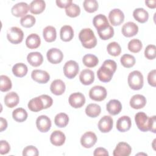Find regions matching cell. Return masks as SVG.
<instances>
[{
  "instance_id": "cell-1",
  "label": "cell",
  "mask_w": 156,
  "mask_h": 156,
  "mask_svg": "<svg viewBox=\"0 0 156 156\" xmlns=\"http://www.w3.org/2000/svg\"><path fill=\"white\" fill-rule=\"evenodd\" d=\"M116 68V63L114 60L110 59L105 60L97 71L98 78L102 82H110Z\"/></svg>"
},
{
  "instance_id": "cell-2",
  "label": "cell",
  "mask_w": 156,
  "mask_h": 156,
  "mask_svg": "<svg viewBox=\"0 0 156 156\" xmlns=\"http://www.w3.org/2000/svg\"><path fill=\"white\" fill-rule=\"evenodd\" d=\"M79 38L82 46L85 48L91 49L96 46L97 39L93 31L90 28L82 29L79 32Z\"/></svg>"
},
{
  "instance_id": "cell-3",
  "label": "cell",
  "mask_w": 156,
  "mask_h": 156,
  "mask_svg": "<svg viewBox=\"0 0 156 156\" xmlns=\"http://www.w3.org/2000/svg\"><path fill=\"white\" fill-rule=\"evenodd\" d=\"M127 82L130 88L134 90L141 89L144 84L143 76L139 71H133L129 73Z\"/></svg>"
},
{
  "instance_id": "cell-4",
  "label": "cell",
  "mask_w": 156,
  "mask_h": 156,
  "mask_svg": "<svg viewBox=\"0 0 156 156\" xmlns=\"http://www.w3.org/2000/svg\"><path fill=\"white\" fill-rule=\"evenodd\" d=\"M135 123L138 128L142 132L149 130L150 118L144 112H138L135 116Z\"/></svg>"
},
{
  "instance_id": "cell-5",
  "label": "cell",
  "mask_w": 156,
  "mask_h": 156,
  "mask_svg": "<svg viewBox=\"0 0 156 156\" xmlns=\"http://www.w3.org/2000/svg\"><path fill=\"white\" fill-rule=\"evenodd\" d=\"M24 37L23 30L18 27H12L9 29L7 33V38L8 40L12 44L20 43Z\"/></svg>"
},
{
  "instance_id": "cell-6",
  "label": "cell",
  "mask_w": 156,
  "mask_h": 156,
  "mask_svg": "<svg viewBox=\"0 0 156 156\" xmlns=\"http://www.w3.org/2000/svg\"><path fill=\"white\" fill-rule=\"evenodd\" d=\"M79 71L78 63L74 60L66 62L63 66V73L65 76L68 79L74 78Z\"/></svg>"
},
{
  "instance_id": "cell-7",
  "label": "cell",
  "mask_w": 156,
  "mask_h": 156,
  "mask_svg": "<svg viewBox=\"0 0 156 156\" xmlns=\"http://www.w3.org/2000/svg\"><path fill=\"white\" fill-rule=\"evenodd\" d=\"M107 90L102 86L96 85L92 87L89 91V96L90 99L95 101H102L106 98Z\"/></svg>"
},
{
  "instance_id": "cell-8",
  "label": "cell",
  "mask_w": 156,
  "mask_h": 156,
  "mask_svg": "<svg viewBox=\"0 0 156 156\" xmlns=\"http://www.w3.org/2000/svg\"><path fill=\"white\" fill-rule=\"evenodd\" d=\"M108 19L112 26H119L123 23L124 20V15L120 9H114L110 12L108 14Z\"/></svg>"
},
{
  "instance_id": "cell-9",
  "label": "cell",
  "mask_w": 156,
  "mask_h": 156,
  "mask_svg": "<svg viewBox=\"0 0 156 156\" xmlns=\"http://www.w3.org/2000/svg\"><path fill=\"white\" fill-rule=\"evenodd\" d=\"M68 101L71 107L74 108H78L84 105L85 103V98L81 93H74L69 96Z\"/></svg>"
},
{
  "instance_id": "cell-10",
  "label": "cell",
  "mask_w": 156,
  "mask_h": 156,
  "mask_svg": "<svg viewBox=\"0 0 156 156\" xmlns=\"http://www.w3.org/2000/svg\"><path fill=\"white\" fill-rule=\"evenodd\" d=\"M48 61L52 64H57L60 63L63 58L62 52L57 48H53L49 49L46 54Z\"/></svg>"
},
{
  "instance_id": "cell-11",
  "label": "cell",
  "mask_w": 156,
  "mask_h": 156,
  "mask_svg": "<svg viewBox=\"0 0 156 156\" xmlns=\"http://www.w3.org/2000/svg\"><path fill=\"white\" fill-rule=\"evenodd\" d=\"M97 141V136L93 132H85L80 138V143L82 146L85 148H91Z\"/></svg>"
},
{
  "instance_id": "cell-12",
  "label": "cell",
  "mask_w": 156,
  "mask_h": 156,
  "mask_svg": "<svg viewBox=\"0 0 156 156\" xmlns=\"http://www.w3.org/2000/svg\"><path fill=\"white\" fill-rule=\"evenodd\" d=\"M36 126L38 130L41 132H47L51 127V121L46 115H41L37 118Z\"/></svg>"
},
{
  "instance_id": "cell-13",
  "label": "cell",
  "mask_w": 156,
  "mask_h": 156,
  "mask_svg": "<svg viewBox=\"0 0 156 156\" xmlns=\"http://www.w3.org/2000/svg\"><path fill=\"white\" fill-rule=\"evenodd\" d=\"M29 10L30 7L27 3L21 2L14 5L11 9V12L12 15L16 17H23Z\"/></svg>"
},
{
  "instance_id": "cell-14",
  "label": "cell",
  "mask_w": 156,
  "mask_h": 156,
  "mask_svg": "<svg viewBox=\"0 0 156 156\" xmlns=\"http://www.w3.org/2000/svg\"><path fill=\"white\" fill-rule=\"evenodd\" d=\"M113 121L111 116L105 115L98 122V129L102 133L109 132L113 127Z\"/></svg>"
},
{
  "instance_id": "cell-15",
  "label": "cell",
  "mask_w": 156,
  "mask_h": 156,
  "mask_svg": "<svg viewBox=\"0 0 156 156\" xmlns=\"http://www.w3.org/2000/svg\"><path fill=\"white\" fill-rule=\"evenodd\" d=\"M31 77L34 81L39 83H46L50 79L49 73L41 69H35L32 71L31 73Z\"/></svg>"
},
{
  "instance_id": "cell-16",
  "label": "cell",
  "mask_w": 156,
  "mask_h": 156,
  "mask_svg": "<svg viewBox=\"0 0 156 156\" xmlns=\"http://www.w3.org/2000/svg\"><path fill=\"white\" fill-rule=\"evenodd\" d=\"M132 151L130 146L125 142L119 143L113 151L114 156H129Z\"/></svg>"
},
{
  "instance_id": "cell-17",
  "label": "cell",
  "mask_w": 156,
  "mask_h": 156,
  "mask_svg": "<svg viewBox=\"0 0 156 156\" xmlns=\"http://www.w3.org/2000/svg\"><path fill=\"white\" fill-rule=\"evenodd\" d=\"M121 32L124 36L126 37H132L138 33V27L135 23L129 21L122 26Z\"/></svg>"
},
{
  "instance_id": "cell-18",
  "label": "cell",
  "mask_w": 156,
  "mask_h": 156,
  "mask_svg": "<svg viewBox=\"0 0 156 156\" xmlns=\"http://www.w3.org/2000/svg\"><path fill=\"white\" fill-rule=\"evenodd\" d=\"M80 82L85 85H91L94 80V74L93 71L89 69H83L79 75Z\"/></svg>"
},
{
  "instance_id": "cell-19",
  "label": "cell",
  "mask_w": 156,
  "mask_h": 156,
  "mask_svg": "<svg viewBox=\"0 0 156 156\" xmlns=\"http://www.w3.org/2000/svg\"><path fill=\"white\" fill-rule=\"evenodd\" d=\"M131 126V119L128 116H122L120 117L116 122V129L121 132L128 131L130 129Z\"/></svg>"
},
{
  "instance_id": "cell-20",
  "label": "cell",
  "mask_w": 156,
  "mask_h": 156,
  "mask_svg": "<svg viewBox=\"0 0 156 156\" xmlns=\"http://www.w3.org/2000/svg\"><path fill=\"white\" fill-rule=\"evenodd\" d=\"M146 104V98L141 94L133 95L130 100V105L134 109L143 108Z\"/></svg>"
},
{
  "instance_id": "cell-21",
  "label": "cell",
  "mask_w": 156,
  "mask_h": 156,
  "mask_svg": "<svg viewBox=\"0 0 156 156\" xmlns=\"http://www.w3.org/2000/svg\"><path fill=\"white\" fill-rule=\"evenodd\" d=\"M107 112L112 115L119 114L122 110V104L117 99H112L106 105Z\"/></svg>"
},
{
  "instance_id": "cell-22",
  "label": "cell",
  "mask_w": 156,
  "mask_h": 156,
  "mask_svg": "<svg viewBox=\"0 0 156 156\" xmlns=\"http://www.w3.org/2000/svg\"><path fill=\"white\" fill-rule=\"evenodd\" d=\"M65 84L60 79L54 80L51 84V91L55 95H62L65 91Z\"/></svg>"
},
{
  "instance_id": "cell-23",
  "label": "cell",
  "mask_w": 156,
  "mask_h": 156,
  "mask_svg": "<svg viewBox=\"0 0 156 156\" xmlns=\"http://www.w3.org/2000/svg\"><path fill=\"white\" fill-rule=\"evenodd\" d=\"M65 135L60 130L54 131L50 136L51 143L56 146H60L63 145L65 141Z\"/></svg>"
},
{
  "instance_id": "cell-24",
  "label": "cell",
  "mask_w": 156,
  "mask_h": 156,
  "mask_svg": "<svg viewBox=\"0 0 156 156\" xmlns=\"http://www.w3.org/2000/svg\"><path fill=\"white\" fill-rule=\"evenodd\" d=\"M27 60L30 65L34 67H37L42 64L43 57L40 52H32L27 55Z\"/></svg>"
},
{
  "instance_id": "cell-25",
  "label": "cell",
  "mask_w": 156,
  "mask_h": 156,
  "mask_svg": "<svg viewBox=\"0 0 156 156\" xmlns=\"http://www.w3.org/2000/svg\"><path fill=\"white\" fill-rule=\"evenodd\" d=\"M93 24L97 30L105 29L110 25L107 17L102 14L95 16L93 20Z\"/></svg>"
},
{
  "instance_id": "cell-26",
  "label": "cell",
  "mask_w": 156,
  "mask_h": 156,
  "mask_svg": "<svg viewBox=\"0 0 156 156\" xmlns=\"http://www.w3.org/2000/svg\"><path fill=\"white\" fill-rule=\"evenodd\" d=\"M4 101L7 107L9 108H13L18 104L20 101V98L16 93L12 91V92L8 93L5 96Z\"/></svg>"
},
{
  "instance_id": "cell-27",
  "label": "cell",
  "mask_w": 156,
  "mask_h": 156,
  "mask_svg": "<svg viewBox=\"0 0 156 156\" xmlns=\"http://www.w3.org/2000/svg\"><path fill=\"white\" fill-rule=\"evenodd\" d=\"M27 106L30 110L34 112H37L44 109L43 102L40 96H38L30 99Z\"/></svg>"
},
{
  "instance_id": "cell-28",
  "label": "cell",
  "mask_w": 156,
  "mask_h": 156,
  "mask_svg": "<svg viewBox=\"0 0 156 156\" xmlns=\"http://www.w3.org/2000/svg\"><path fill=\"white\" fill-rule=\"evenodd\" d=\"M30 12L33 14L42 13L46 7V3L43 0H35L30 4Z\"/></svg>"
},
{
  "instance_id": "cell-29",
  "label": "cell",
  "mask_w": 156,
  "mask_h": 156,
  "mask_svg": "<svg viewBox=\"0 0 156 156\" xmlns=\"http://www.w3.org/2000/svg\"><path fill=\"white\" fill-rule=\"evenodd\" d=\"M41 43V40L39 37L36 34H31L27 36L26 40V46L31 49H36L38 48Z\"/></svg>"
},
{
  "instance_id": "cell-30",
  "label": "cell",
  "mask_w": 156,
  "mask_h": 156,
  "mask_svg": "<svg viewBox=\"0 0 156 156\" xmlns=\"http://www.w3.org/2000/svg\"><path fill=\"white\" fill-rule=\"evenodd\" d=\"M60 38L63 41H69L74 37V30L71 26L65 25L62 27L60 32Z\"/></svg>"
},
{
  "instance_id": "cell-31",
  "label": "cell",
  "mask_w": 156,
  "mask_h": 156,
  "mask_svg": "<svg viewBox=\"0 0 156 156\" xmlns=\"http://www.w3.org/2000/svg\"><path fill=\"white\" fill-rule=\"evenodd\" d=\"M43 36L44 40L47 42H52L55 41L57 37L55 28L51 26H46L43 30Z\"/></svg>"
},
{
  "instance_id": "cell-32",
  "label": "cell",
  "mask_w": 156,
  "mask_h": 156,
  "mask_svg": "<svg viewBox=\"0 0 156 156\" xmlns=\"http://www.w3.org/2000/svg\"><path fill=\"white\" fill-rule=\"evenodd\" d=\"M133 16L135 20L140 23H146L149 18L148 12L143 8H137L133 12Z\"/></svg>"
},
{
  "instance_id": "cell-33",
  "label": "cell",
  "mask_w": 156,
  "mask_h": 156,
  "mask_svg": "<svg viewBox=\"0 0 156 156\" xmlns=\"http://www.w3.org/2000/svg\"><path fill=\"white\" fill-rule=\"evenodd\" d=\"M28 69L27 66L23 63H18L13 65L12 68V73L18 77H23L26 75Z\"/></svg>"
},
{
  "instance_id": "cell-34",
  "label": "cell",
  "mask_w": 156,
  "mask_h": 156,
  "mask_svg": "<svg viewBox=\"0 0 156 156\" xmlns=\"http://www.w3.org/2000/svg\"><path fill=\"white\" fill-rule=\"evenodd\" d=\"M101 112V107L96 104H90L85 108L86 115L91 118H96L98 116Z\"/></svg>"
},
{
  "instance_id": "cell-35",
  "label": "cell",
  "mask_w": 156,
  "mask_h": 156,
  "mask_svg": "<svg viewBox=\"0 0 156 156\" xmlns=\"http://www.w3.org/2000/svg\"><path fill=\"white\" fill-rule=\"evenodd\" d=\"M12 117L15 121L19 122H22L26 121L27 118V113L24 108H18L13 111Z\"/></svg>"
},
{
  "instance_id": "cell-36",
  "label": "cell",
  "mask_w": 156,
  "mask_h": 156,
  "mask_svg": "<svg viewBox=\"0 0 156 156\" xmlns=\"http://www.w3.org/2000/svg\"><path fill=\"white\" fill-rule=\"evenodd\" d=\"M83 63L88 68H93L96 66L99 63V59L93 54H86L82 58Z\"/></svg>"
},
{
  "instance_id": "cell-37",
  "label": "cell",
  "mask_w": 156,
  "mask_h": 156,
  "mask_svg": "<svg viewBox=\"0 0 156 156\" xmlns=\"http://www.w3.org/2000/svg\"><path fill=\"white\" fill-rule=\"evenodd\" d=\"M69 122L68 116L64 113H60L57 114L54 118L55 124L58 127H65L67 126Z\"/></svg>"
},
{
  "instance_id": "cell-38",
  "label": "cell",
  "mask_w": 156,
  "mask_h": 156,
  "mask_svg": "<svg viewBox=\"0 0 156 156\" xmlns=\"http://www.w3.org/2000/svg\"><path fill=\"white\" fill-rule=\"evenodd\" d=\"M120 62L121 65L125 67V68H131L132 66H134V65L135 64V58L134 57V56L130 55V54H124L120 59Z\"/></svg>"
},
{
  "instance_id": "cell-39",
  "label": "cell",
  "mask_w": 156,
  "mask_h": 156,
  "mask_svg": "<svg viewBox=\"0 0 156 156\" xmlns=\"http://www.w3.org/2000/svg\"><path fill=\"white\" fill-rule=\"evenodd\" d=\"M98 33L102 40H107L113 37L114 35V29L112 26L109 25L105 29L98 30Z\"/></svg>"
},
{
  "instance_id": "cell-40",
  "label": "cell",
  "mask_w": 156,
  "mask_h": 156,
  "mask_svg": "<svg viewBox=\"0 0 156 156\" xmlns=\"http://www.w3.org/2000/svg\"><path fill=\"white\" fill-rule=\"evenodd\" d=\"M0 90L2 92H5L12 88V84L10 79L5 75L0 76Z\"/></svg>"
},
{
  "instance_id": "cell-41",
  "label": "cell",
  "mask_w": 156,
  "mask_h": 156,
  "mask_svg": "<svg viewBox=\"0 0 156 156\" xmlns=\"http://www.w3.org/2000/svg\"><path fill=\"white\" fill-rule=\"evenodd\" d=\"M108 53L112 56H118L121 54V48L120 45L115 41L110 43L107 47Z\"/></svg>"
},
{
  "instance_id": "cell-42",
  "label": "cell",
  "mask_w": 156,
  "mask_h": 156,
  "mask_svg": "<svg viewBox=\"0 0 156 156\" xmlns=\"http://www.w3.org/2000/svg\"><path fill=\"white\" fill-rule=\"evenodd\" d=\"M65 12L68 16L74 18L80 15V9L78 5L72 3L65 9Z\"/></svg>"
},
{
  "instance_id": "cell-43",
  "label": "cell",
  "mask_w": 156,
  "mask_h": 156,
  "mask_svg": "<svg viewBox=\"0 0 156 156\" xmlns=\"http://www.w3.org/2000/svg\"><path fill=\"white\" fill-rule=\"evenodd\" d=\"M129 50L133 53L139 52L142 49L143 44L141 41L138 39H132L128 43Z\"/></svg>"
},
{
  "instance_id": "cell-44",
  "label": "cell",
  "mask_w": 156,
  "mask_h": 156,
  "mask_svg": "<svg viewBox=\"0 0 156 156\" xmlns=\"http://www.w3.org/2000/svg\"><path fill=\"white\" fill-rule=\"evenodd\" d=\"M83 5L85 11L88 13H93L98 9V2L96 0H85Z\"/></svg>"
},
{
  "instance_id": "cell-45",
  "label": "cell",
  "mask_w": 156,
  "mask_h": 156,
  "mask_svg": "<svg viewBox=\"0 0 156 156\" xmlns=\"http://www.w3.org/2000/svg\"><path fill=\"white\" fill-rule=\"evenodd\" d=\"M35 18L31 15H26L22 17L20 20L21 25L26 28H29L32 27L35 23Z\"/></svg>"
},
{
  "instance_id": "cell-46",
  "label": "cell",
  "mask_w": 156,
  "mask_h": 156,
  "mask_svg": "<svg viewBox=\"0 0 156 156\" xmlns=\"http://www.w3.org/2000/svg\"><path fill=\"white\" fill-rule=\"evenodd\" d=\"M156 47L154 44L148 45L144 50V56L149 60H153L156 57Z\"/></svg>"
},
{
  "instance_id": "cell-47",
  "label": "cell",
  "mask_w": 156,
  "mask_h": 156,
  "mask_svg": "<svg viewBox=\"0 0 156 156\" xmlns=\"http://www.w3.org/2000/svg\"><path fill=\"white\" fill-rule=\"evenodd\" d=\"M38 154L37 148L34 146H28L26 147L23 151V155L24 156H37Z\"/></svg>"
},
{
  "instance_id": "cell-48",
  "label": "cell",
  "mask_w": 156,
  "mask_h": 156,
  "mask_svg": "<svg viewBox=\"0 0 156 156\" xmlns=\"http://www.w3.org/2000/svg\"><path fill=\"white\" fill-rule=\"evenodd\" d=\"M40 96L43 102L44 109H46V108L50 107L52 105L53 100L49 96L46 95V94H42Z\"/></svg>"
},
{
  "instance_id": "cell-49",
  "label": "cell",
  "mask_w": 156,
  "mask_h": 156,
  "mask_svg": "<svg viewBox=\"0 0 156 156\" xmlns=\"http://www.w3.org/2000/svg\"><path fill=\"white\" fill-rule=\"evenodd\" d=\"M0 146V153L1 155L7 154L10 150V147L9 143L5 140L1 141Z\"/></svg>"
},
{
  "instance_id": "cell-50",
  "label": "cell",
  "mask_w": 156,
  "mask_h": 156,
  "mask_svg": "<svg viewBox=\"0 0 156 156\" xmlns=\"http://www.w3.org/2000/svg\"><path fill=\"white\" fill-rule=\"evenodd\" d=\"M155 76H156L155 69H153L151 71H150L147 76V82L149 84L154 87H155L156 85Z\"/></svg>"
},
{
  "instance_id": "cell-51",
  "label": "cell",
  "mask_w": 156,
  "mask_h": 156,
  "mask_svg": "<svg viewBox=\"0 0 156 156\" xmlns=\"http://www.w3.org/2000/svg\"><path fill=\"white\" fill-rule=\"evenodd\" d=\"M73 2L71 0H57L56 4L60 8H66L69 6Z\"/></svg>"
},
{
  "instance_id": "cell-52",
  "label": "cell",
  "mask_w": 156,
  "mask_h": 156,
  "mask_svg": "<svg viewBox=\"0 0 156 156\" xmlns=\"http://www.w3.org/2000/svg\"><path fill=\"white\" fill-rule=\"evenodd\" d=\"M94 155H108V151L104 147L96 148L93 153Z\"/></svg>"
},
{
  "instance_id": "cell-53",
  "label": "cell",
  "mask_w": 156,
  "mask_h": 156,
  "mask_svg": "<svg viewBox=\"0 0 156 156\" xmlns=\"http://www.w3.org/2000/svg\"><path fill=\"white\" fill-rule=\"evenodd\" d=\"M155 121H156V116H153L150 117V127L149 131L155 133Z\"/></svg>"
},
{
  "instance_id": "cell-54",
  "label": "cell",
  "mask_w": 156,
  "mask_h": 156,
  "mask_svg": "<svg viewBox=\"0 0 156 156\" xmlns=\"http://www.w3.org/2000/svg\"><path fill=\"white\" fill-rule=\"evenodd\" d=\"M7 127V120L2 117L0 118V131L2 132L5 130Z\"/></svg>"
},
{
  "instance_id": "cell-55",
  "label": "cell",
  "mask_w": 156,
  "mask_h": 156,
  "mask_svg": "<svg viewBox=\"0 0 156 156\" xmlns=\"http://www.w3.org/2000/svg\"><path fill=\"white\" fill-rule=\"evenodd\" d=\"M145 3L146 5L151 8V9H154L156 7V1L153 0V1H146Z\"/></svg>"
}]
</instances>
